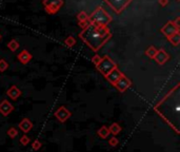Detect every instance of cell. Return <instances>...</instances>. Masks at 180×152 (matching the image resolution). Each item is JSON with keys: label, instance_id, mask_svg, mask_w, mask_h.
Segmentation results:
<instances>
[{"label": "cell", "instance_id": "6da1fadb", "mask_svg": "<svg viewBox=\"0 0 180 152\" xmlns=\"http://www.w3.org/2000/svg\"><path fill=\"white\" fill-rule=\"evenodd\" d=\"M79 37L92 51L97 52L111 39L112 34L108 27H99L94 23H89L81 33Z\"/></svg>", "mask_w": 180, "mask_h": 152}, {"label": "cell", "instance_id": "7a4b0ae2", "mask_svg": "<svg viewBox=\"0 0 180 152\" xmlns=\"http://www.w3.org/2000/svg\"><path fill=\"white\" fill-rule=\"evenodd\" d=\"M111 21H112V17L101 6H98L89 16V22L99 25V27H108Z\"/></svg>", "mask_w": 180, "mask_h": 152}, {"label": "cell", "instance_id": "3957f363", "mask_svg": "<svg viewBox=\"0 0 180 152\" xmlns=\"http://www.w3.org/2000/svg\"><path fill=\"white\" fill-rule=\"evenodd\" d=\"M96 68H97V70L105 77L111 71L114 70L115 68H117V65H116V63L113 59H111L108 55H105L101 58L100 63L96 66Z\"/></svg>", "mask_w": 180, "mask_h": 152}, {"label": "cell", "instance_id": "277c9868", "mask_svg": "<svg viewBox=\"0 0 180 152\" xmlns=\"http://www.w3.org/2000/svg\"><path fill=\"white\" fill-rule=\"evenodd\" d=\"M42 4H43L44 10L47 14L54 15V14L58 13L59 10L62 8L63 0H43Z\"/></svg>", "mask_w": 180, "mask_h": 152}, {"label": "cell", "instance_id": "5b68a950", "mask_svg": "<svg viewBox=\"0 0 180 152\" xmlns=\"http://www.w3.org/2000/svg\"><path fill=\"white\" fill-rule=\"evenodd\" d=\"M114 12L117 14H120L121 12L132 2V0H104Z\"/></svg>", "mask_w": 180, "mask_h": 152}, {"label": "cell", "instance_id": "8992f818", "mask_svg": "<svg viewBox=\"0 0 180 152\" xmlns=\"http://www.w3.org/2000/svg\"><path fill=\"white\" fill-rule=\"evenodd\" d=\"M54 115H55V117L60 123H65L66 120L72 116V113H71V111L68 110V108H65L64 106H61L55 111Z\"/></svg>", "mask_w": 180, "mask_h": 152}, {"label": "cell", "instance_id": "52a82bcc", "mask_svg": "<svg viewBox=\"0 0 180 152\" xmlns=\"http://www.w3.org/2000/svg\"><path fill=\"white\" fill-rule=\"evenodd\" d=\"M160 32L162 33L167 38H170L171 36H173L175 33L179 32V28H177L176 27H175V25H173L172 21H167V22L161 28Z\"/></svg>", "mask_w": 180, "mask_h": 152}, {"label": "cell", "instance_id": "ba28073f", "mask_svg": "<svg viewBox=\"0 0 180 152\" xmlns=\"http://www.w3.org/2000/svg\"><path fill=\"white\" fill-rule=\"evenodd\" d=\"M131 85H132V82L127 77V76L123 74L121 76V78H120V79L118 80V82H116V84L114 85V86L117 88L118 91L121 92V93H123V92H125L130 87H131Z\"/></svg>", "mask_w": 180, "mask_h": 152}, {"label": "cell", "instance_id": "9c48e42d", "mask_svg": "<svg viewBox=\"0 0 180 152\" xmlns=\"http://www.w3.org/2000/svg\"><path fill=\"white\" fill-rule=\"evenodd\" d=\"M123 74L121 72H120L119 70H118V68H115L114 70L111 71L110 73H108V75L105 76V78L108 79V82H110V84H112V85H115L116 82H118V80L121 78V76Z\"/></svg>", "mask_w": 180, "mask_h": 152}, {"label": "cell", "instance_id": "30bf717a", "mask_svg": "<svg viewBox=\"0 0 180 152\" xmlns=\"http://www.w3.org/2000/svg\"><path fill=\"white\" fill-rule=\"evenodd\" d=\"M14 110V106L12 104L8 99H3L0 103V114L3 116H8L12 111Z\"/></svg>", "mask_w": 180, "mask_h": 152}, {"label": "cell", "instance_id": "8fae6325", "mask_svg": "<svg viewBox=\"0 0 180 152\" xmlns=\"http://www.w3.org/2000/svg\"><path fill=\"white\" fill-rule=\"evenodd\" d=\"M154 59H155V61L158 63V65H164L165 63H167V60L170 59V56L169 54L167 53V52L164 51L163 49H160L157 51V54L154 57Z\"/></svg>", "mask_w": 180, "mask_h": 152}, {"label": "cell", "instance_id": "7c38bea8", "mask_svg": "<svg viewBox=\"0 0 180 152\" xmlns=\"http://www.w3.org/2000/svg\"><path fill=\"white\" fill-rule=\"evenodd\" d=\"M18 127L24 134H27V133H28L33 129V123L31 122L28 118H23V120L18 124Z\"/></svg>", "mask_w": 180, "mask_h": 152}, {"label": "cell", "instance_id": "4fadbf2b", "mask_svg": "<svg viewBox=\"0 0 180 152\" xmlns=\"http://www.w3.org/2000/svg\"><path fill=\"white\" fill-rule=\"evenodd\" d=\"M32 54L30 53V52L28 51V50H23V51H21L20 53L17 55V58L18 60L20 61L22 65H27L31 61V59H32Z\"/></svg>", "mask_w": 180, "mask_h": 152}, {"label": "cell", "instance_id": "5bb4252c", "mask_svg": "<svg viewBox=\"0 0 180 152\" xmlns=\"http://www.w3.org/2000/svg\"><path fill=\"white\" fill-rule=\"evenodd\" d=\"M6 95L12 99V101H16L17 98H19L21 95V91L18 89L16 86H12L11 88H9V90L6 91Z\"/></svg>", "mask_w": 180, "mask_h": 152}, {"label": "cell", "instance_id": "9a60e30c", "mask_svg": "<svg viewBox=\"0 0 180 152\" xmlns=\"http://www.w3.org/2000/svg\"><path fill=\"white\" fill-rule=\"evenodd\" d=\"M77 19H78V22H79L80 27L81 28H85L87 25H89V15L85 13L84 11H81L79 14L77 15Z\"/></svg>", "mask_w": 180, "mask_h": 152}, {"label": "cell", "instance_id": "2e32d148", "mask_svg": "<svg viewBox=\"0 0 180 152\" xmlns=\"http://www.w3.org/2000/svg\"><path fill=\"white\" fill-rule=\"evenodd\" d=\"M122 128L120 127V125L118 123H113L112 125L108 127V131H110V134H112L113 136L115 135H118L120 132H121Z\"/></svg>", "mask_w": 180, "mask_h": 152}, {"label": "cell", "instance_id": "e0dca14e", "mask_svg": "<svg viewBox=\"0 0 180 152\" xmlns=\"http://www.w3.org/2000/svg\"><path fill=\"white\" fill-rule=\"evenodd\" d=\"M97 134L99 135V137L102 139H105L108 137V135H110V131H108V127H106V126H102V127H100L98 129V131H97Z\"/></svg>", "mask_w": 180, "mask_h": 152}, {"label": "cell", "instance_id": "ac0fdd59", "mask_svg": "<svg viewBox=\"0 0 180 152\" xmlns=\"http://www.w3.org/2000/svg\"><path fill=\"white\" fill-rule=\"evenodd\" d=\"M167 39H169L171 44H173L174 47H178L180 44V33L179 32L175 33L173 36H171L170 38H167Z\"/></svg>", "mask_w": 180, "mask_h": 152}, {"label": "cell", "instance_id": "d6986e66", "mask_svg": "<svg viewBox=\"0 0 180 152\" xmlns=\"http://www.w3.org/2000/svg\"><path fill=\"white\" fill-rule=\"evenodd\" d=\"M157 51L158 50L156 49L154 46H150L146 49V51H145V55L149 57V58H151V59H154V57H155V55L157 54Z\"/></svg>", "mask_w": 180, "mask_h": 152}, {"label": "cell", "instance_id": "ffe728a7", "mask_svg": "<svg viewBox=\"0 0 180 152\" xmlns=\"http://www.w3.org/2000/svg\"><path fill=\"white\" fill-rule=\"evenodd\" d=\"M63 42H64V44L68 48H73L76 44V39L74 38V36H68L65 38Z\"/></svg>", "mask_w": 180, "mask_h": 152}, {"label": "cell", "instance_id": "44dd1931", "mask_svg": "<svg viewBox=\"0 0 180 152\" xmlns=\"http://www.w3.org/2000/svg\"><path fill=\"white\" fill-rule=\"evenodd\" d=\"M8 48L12 52H15L19 48V42L16 39H12L11 41L8 42Z\"/></svg>", "mask_w": 180, "mask_h": 152}, {"label": "cell", "instance_id": "7402d4cb", "mask_svg": "<svg viewBox=\"0 0 180 152\" xmlns=\"http://www.w3.org/2000/svg\"><path fill=\"white\" fill-rule=\"evenodd\" d=\"M8 135H9V139H14L16 136L18 135V130L16 129V128H14V127H11L8 130Z\"/></svg>", "mask_w": 180, "mask_h": 152}, {"label": "cell", "instance_id": "603a6c76", "mask_svg": "<svg viewBox=\"0 0 180 152\" xmlns=\"http://www.w3.org/2000/svg\"><path fill=\"white\" fill-rule=\"evenodd\" d=\"M19 142H20L22 146H28V145L31 142V139H30V137H28L27 134H24V135H22V136L20 137Z\"/></svg>", "mask_w": 180, "mask_h": 152}, {"label": "cell", "instance_id": "cb8c5ba5", "mask_svg": "<svg viewBox=\"0 0 180 152\" xmlns=\"http://www.w3.org/2000/svg\"><path fill=\"white\" fill-rule=\"evenodd\" d=\"M9 68V63L6 60H4V59H0V72L3 73L4 71H6Z\"/></svg>", "mask_w": 180, "mask_h": 152}, {"label": "cell", "instance_id": "d4e9b609", "mask_svg": "<svg viewBox=\"0 0 180 152\" xmlns=\"http://www.w3.org/2000/svg\"><path fill=\"white\" fill-rule=\"evenodd\" d=\"M118 144H119V141H118V139L116 136H112L108 139V145H110L111 147H116Z\"/></svg>", "mask_w": 180, "mask_h": 152}, {"label": "cell", "instance_id": "484cf974", "mask_svg": "<svg viewBox=\"0 0 180 152\" xmlns=\"http://www.w3.org/2000/svg\"><path fill=\"white\" fill-rule=\"evenodd\" d=\"M41 146H42L41 142L38 141V139L34 141V142H33V144H32V148H33V150H35V151L39 150V149L41 148Z\"/></svg>", "mask_w": 180, "mask_h": 152}, {"label": "cell", "instance_id": "4316f807", "mask_svg": "<svg viewBox=\"0 0 180 152\" xmlns=\"http://www.w3.org/2000/svg\"><path fill=\"white\" fill-rule=\"evenodd\" d=\"M100 60H101V57L99 55H95L93 58H92V63H93L95 66L98 65V63H100Z\"/></svg>", "mask_w": 180, "mask_h": 152}, {"label": "cell", "instance_id": "83f0119b", "mask_svg": "<svg viewBox=\"0 0 180 152\" xmlns=\"http://www.w3.org/2000/svg\"><path fill=\"white\" fill-rule=\"evenodd\" d=\"M172 22H173V25H174L177 28H180V17H176V19H175V20H173Z\"/></svg>", "mask_w": 180, "mask_h": 152}, {"label": "cell", "instance_id": "f1b7e54d", "mask_svg": "<svg viewBox=\"0 0 180 152\" xmlns=\"http://www.w3.org/2000/svg\"><path fill=\"white\" fill-rule=\"evenodd\" d=\"M158 2H159V4L161 6H165L169 3V0H158Z\"/></svg>", "mask_w": 180, "mask_h": 152}, {"label": "cell", "instance_id": "f546056e", "mask_svg": "<svg viewBox=\"0 0 180 152\" xmlns=\"http://www.w3.org/2000/svg\"><path fill=\"white\" fill-rule=\"evenodd\" d=\"M0 40H1V34H0Z\"/></svg>", "mask_w": 180, "mask_h": 152}, {"label": "cell", "instance_id": "4dcf8cb0", "mask_svg": "<svg viewBox=\"0 0 180 152\" xmlns=\"http://www.w3.org/2000/svg\"><path fill=\"white\" fill-rule=\"evenodd\" d=\"M176 1H179V0H176Z\"/></svg>", "mask_w": 180, "mask_h": 152}]
</instances>
